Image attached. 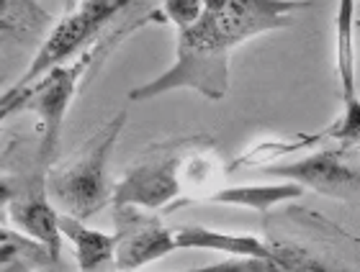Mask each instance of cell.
I'll use <instances>...</instances> for the list:
<instances>
[{
    "mask_svg": "<svg viewBox=\"0 0 360 272\" xmlns=\"http://www.w3.org/2000/svg\"><path fill=\"white\" fill-rule=\"evenodd\" d=\"M307 0H203L201 18L178 31L173 67L131 88V100H152L173 90H195L221 100L229 90V57L240 44L268 31L288 29Z\"/></svg>",
    "mask_w": 360,
    "mask_h": 272,
    "instance_id": "cell-1",
    "label": "cell"
},
{
    "mask_svg": "<svg viewBox=\"0 0 360 272\" xmlns=\"http://www.w3.org/2000/svg\"><path fill=\"white\" fill-rule=\"evenodd\" d=\"M127 126V111H121L98 131L77 157L68 165L57 167L46 177L49 198L60 205L62 213L72 219H90L111 203L113 185L108 180V157Z\"/></svg>",
    "mask_w": 360,
    "mask_h": 272,
    "instance_id": "cell-2",
    "label": "cell"
},
{
    "mask_svg": "<svg viewBox=\"0 0 360 272\" xmlns=\"http://www.w3.org/2000/svg\"><path fill=\"white\" fill-rule=\"evenodd\" d=\"M165 15H147V18H139V21L129 23L124 29L113 31V36L98 41V44L88 46L77 60L68 62V64H60L54 67L52 72H46L41 80H37L34 85H26L29 88V98L23 103V111H31V114L39 116V123H41V139H39V162L41 165H52V159L57 157V149H60V136L62 126H65V116H68V108L72 103L77 93V85L88 75L90 64L103 57L111 46H116L121 39L127 36L129 31H136L139 26L150 21H160Z\"/></svg>",
    "mask_w": 360,
    "mask_h": 272,
    "instance_id": "cell-3",
    "label": "cell"
},
{
    "mask_svg": "<svg viewBox=\"0 0 360 272\" xmlns=\"http://www.w3.org/2000/svg\"><path fill=\"white\" fill-rule=\"evenodd\" d=\"M131 3L134 0H80L77 11L65 15L52 29V34L44 39V44L39 46L29 69L23 72V77L15 85H21V88L34 85L54 67L68 64L72 60V54H83L88 46L96 44V39L113 21V15L127 11Z\"/></svg>",
    "mask_w": 360,
    "mask_h": 272,
    "instance_id": "cell-4",
    "label": "cell"
},
{
    "mask_svg": "<svg viewBox=\"0 0 360 272\" xmlns=\"http://www.w3.org/2000/svg\"><path fill=\"white\" fill-rule=\"evenodd\" d=\"M188 142H178L175 147H160L152 157L136 162L116 185H113L111 203L134 205L144 211L165 208L180 196V172L186 165Z\"/></svg>",
    "mask_w": 360,
    "mask_h": 272,
    "instance_id": "cell-5",
    "label": "cell"
},
{
    "mask_svg": "<svg viewBox=\"0 0 360 272\" xmlns=\"http://www.w3.org/2000/svg\"><path fill=\"white\" fill-rule=\"evenodd\" d=\"M263 172L288 177L327 198L360 203V154H355V147L340 144V149H324L288 165L265 167Z\"/></svg>",
    "mask_w": 360,
    "mask_h": 272,
    "instance_id": "cell-6",
    "label": "cell"
},
{
    "mask_svg": "<svg viewBox=\"0 0 360 272\" xmlns=\"http://www.w3.org/2000/svg\"><path fill=\"white\" fill-rule=\"evenodd\" d=\"M116 270L131 272L178 250L175 231L134 205H116Z\"/></svg>",
    "mask_w": 360,
    "mask_h": 272,
    "instance_id": "cell-7",
    "label": "cell"
},
{
    "mask_svg": "<svg viewBox=\"0 0 360 272\" xmlns=\"http://www.w3.org/2000/svg\"><path fill=\"white\" fill-rule=\"evenodd\" d=\"M335 60L342 95V116L322 136L338 139L342 147L360 144V95L355 77V0H340L335 15Z\"/></svg>",
    "mask_w": 360,
    "mask_h": 272,
    "instance_id": "cell-8",
    "label": "cell"
},
{
    "mask_svg": "<svg viewBox=\"0 0 360 272\" xmlns=\"http://www.w3.org/2000/svg\"><path fill=\"white\" fill-rule=\"evenodd\" d=\"M11 224L21 229V234L37 239L52 252L54 259L60 262L62 250V231H60V213L49 203V190H46V177L37 175L29 185H23L18 198L8 208Z\"/></svg>",
    "mask_w": 360,
    "mask_h": 272,
    "instance_id": "cell-9",
    "label": "cell"
},
{
    "mask_svg": "<svg viewBox=\"0 0 360 272\" xmlns=\"http://www.w3.org/2000/svg\"><path fill=\"white\" fill-rule=\"evenodd\" d=\"M175 244L178 250H206L226 254V257L268 259L278 265L276 247L252 234H224V231H214L206 226H183L175 231Z\"/></svg>",
    "mask_w": 360,
    "mask_h": 272,
    "instance_id": "cell-10",
    "label": "cell"
},
{
    "mask_svg": "<svg viewBox=\"0 0 360 272\" xmlns=\"http://www.w3.org/2000/svg\"><path fill=\"white\" fill-rule=\"evenodd\" d=\"M60 231L75 250L80 272H108L116 267V236L85 226V221L60 213Z\"/></svg>",
    "mask_w": 360,
    "mask_h": 272,
    "instance_id": "cell-11",
    "label": "cell"
},
{
    "mask_svg": "<svg viewBox=\"0 0 360 272\" xmlns=\"http://www.w3.org/2000/svg\"><path fill=\"white\" fill-rule=\"evenodd\" d=\"M307 193L304 185L299 182H273V185H234L211 193V200L221 205H242V208H252V211L268 213V208L285 200H296Z\"/></svg>",
    "mask_w": 360,
    "mask_h": 272,
    "instance_id": "cell-12",
    "label": "cell"
},
{
    "mask_svg": "<svg viewBox=\"0 0 360 272\" xmlns=\"http://www.w3.org/2000/svg\"><path fill=\"white\" fill-rule=\"evenodd\" d=\"M52 15L39 0H0V36L29 39L49 29Z\"/></svg>",
    "mask_w": 360,
    "mask_h": 272,
    "instance_id": "cell-13",
    "label": "cell"
},
{
    "mask_svg": "<svg viewBox=\"0 0 360 272\" xmlns=\"http://www.w3.org/2000/svg\"><path fill=\"white\" fill-rule=\"evenodd\" d=\"M160 6H162V15L178 31L191 29L203 13V0H160Z\"/></svg>",
    "mask_w": 360,
    "mask_h": 272,
    "instance_id": "cell-14",
    "label": "cell"
},
{
    "mask_svg": "<svg viewBox=\"0 0 360 272\" xmlns=\"http://www.w3.org/2000/svg\"><path fill=\"white\" fill-rule=\"evenodd\" d=\"M180 272H285L276 262H268V259H221V262H214V265H203L193 267V270H180Z\"/></svg>",
    "mask_w": 360,
    "mask_h": 272,
    "instance_id": "cell-15",
    "label": "cell"
},
{
    "mask_svg": "<svg viewBox=\"0 0 360 272\" xmlns=\"http://www.w3.org/2000/svg\"><path fill=\"white\" fill-rule=\"evenodd\" d=\"M29 98V88H21V85H13L11 90H6L0 95V123L11 118L13 114L23 111V103Z\"/></svg>",
    "mask_w": 360,
    "mask_h": 272,
    "instance_id": "cell-16",
    "label": "cell"
},
{
    "mask_svg": "<svg viewBox=\"0 0 360 272\" xmlns=\"http://www.w3.org/2000/svg\"><path fill=\"white\" fill-rule=\"evenodd\" d=\"M18 193H21V185H18V182L8 180V177H0V213L6 211V208H11V203L18 198Z\"/></svg>",
    "mask_w": 360,
    "mask_h": 272,
    "instance_id": "cell-17",
    "label": "cell"
}]
</instances>
